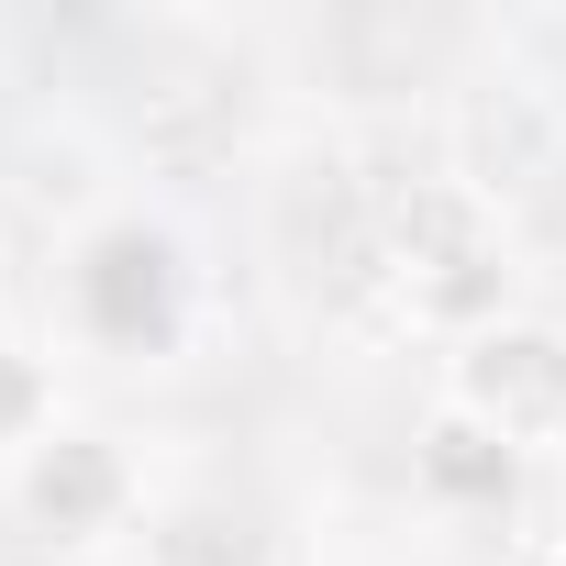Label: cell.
Wrapping results in <instances>:
<instances>
[{"instance_id": "3957f363", "label": "cell", "mask_w": 566, "mask_h": 566, "mask_svg": "<svg viewBox=\"0 0 566 566\" xmlns=\"http://www.w3.org/2000/svg\"><path fill=\"white\" fill-rule=\"evenodd\" d=\"M444 411L489 422V433L522 444V455H533V444H566V334L533 323V312L467 334V345L444 356Z\"/></svg>"}, {"instance_id": "5b68a950", "label": "cell", "mask_w": 566, "mask_h": 566, "mask_svg": "<svg viewBox=\"0 0 566 566\" xmlns=\"http://www.w3.org/2000/svg\"><path fill=\"white\" fill-rule=\"evenodd\" d=\"M134 500H145L134 455H123L112 433H90V422H56V433L12 467V511H23L45 544H112V533L134 522Z\"/></svg>"}, {"instance_id": "52a82bcc", "label": "cell", "mask_w": 566, "mask_h": 566, "mask_svg": "<svg viewBox=\"0 0 566 566\" xmlns=\"http://www.w3.org/2000/svg\"><path fill=\"white\" fill-rule=\"evenodd\" d=\"M45 433H56V378H45L34 345L0 334V455H34Z\"/></svg>"}, {"instance_id": "6da1fadb", "label": "cell", "mask_w": 566, "mask_h": 566, "mask_svg": "<svg viewBox=\"0 0 566 566\" xmlns=\"http://www.w3.org/2000/svg\"><path fill=\"white\" fill-rule=\"evenodd\" d=\"M389 255H400V312L444 345L511 323V244L500 211L455 178H411V200L389 211Z\"/></svg>"}, {"instance_id": "277c9868", "label": "cell", "mask_w": 566, "mask_h": 566, "mask_svg": "<svg viewBox=\"0 0 566 566\" xmlns=\"http://www.w3.org/2000/svg\"><path fill=\"white\" fill-rule=\"evenodd\" d=\"M444 134H455V189H478L489 211L500 200H522V189H544L555 167H566V112H555V90L544 78H467L455 90V112H444Z\"/></svg>"}, {"instance_id": "8992f818", "label": "cell", "mask_w": 566, "mask_h": 566, "mask_svg": "<svg viewBox=\"0 0 566 566\" xmlns=\"http://www.w3.org/2000/svg\"><path fill=\"white\" fill-rule=\"evenodd\" d=\"M411 478H422L433 500H455V511H489V500H511L522 444H500L489 422H467V411H444V400H433V422L411 433Z\"/></svg>"}, {"instance_id": "7a4b0ae2", "label": "cell", "mask_w": 566, "mask_h": 566, "mask_svg": "<svg viewBox=\"0 0 566 566\" xmlns=\"http://www.w3.org/2000/svg\"><path fill=\"white\" fill-rule=\"evenodd\" d=\"M67 323L101 356H178L189 334V244L145 211H90L67 233Z\"/></svg>"}]
</instances>
